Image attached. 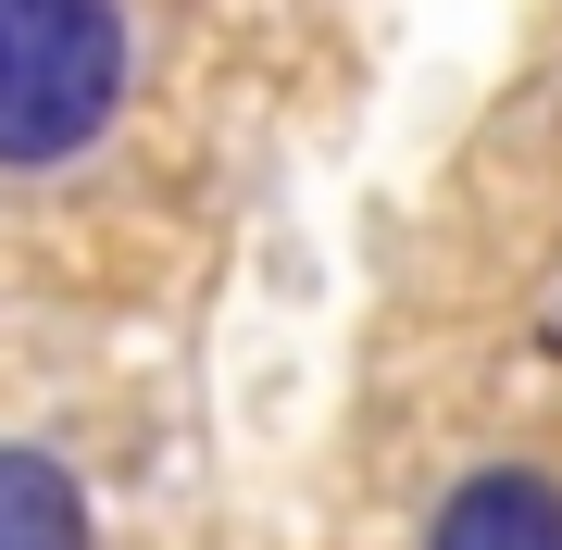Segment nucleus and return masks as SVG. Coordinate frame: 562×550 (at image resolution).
I'll return each mask as SVG.
<instances>
[{
  "label": "nucleus",
  "instance_id": "f257e3e1",
  "mask_svg": "<svg viewBox=\"0 0 562 550\" xmlns=\"http://www.w3.org/2000/svg\"><path fill=\"white\" fill-rule=\"evenodd\" d=\"M125 101L113 0H0V176H50Z\"/></svg>",
  "mask_w": 562,
  "mask_h": 550
},
{
  "label": "nucleus",
  "instance_id": "f03ea898",
  "mask_svg": "<svg viewBox=\"0 0 562 550\" xmlns=\"http://www.w3.org/2000/svg\"><path fill=\"white\" fill-rule=\"evenodd\" d=\"M425 550H562V489L550 475H475V489H450Z\"/></svg>",
  "mask_w": 562,
  "mask_h": 550
},
{
  "label": "nucleus",
  "instance_id": "7ed1b4c3",
  "mask_svg": "<svg viewBox=\"0 0 562 550\" xmlns=\"http://www.w3.org/2000/svg\"><path fill=\"white\" fill-rule=\"evenodd\" d=\"M0 550H88V501L50 450H0Z\"/></svg>",
  "mask_w": 562,
  "mask_h": 550
}]
</instances>
